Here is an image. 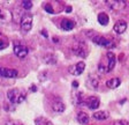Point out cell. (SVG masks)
<instances>
[{"label": "cell", "mask_w": 129, "mask_h": 125, "mask_svg": "<svg viewBox=\"0 0 129 125\" xmlns=\"http://www.w3.org/2000/svg\"><path fill=\"white\" fill-rule=\"evenodd\" d=\"M14 53H15L16 57L24 59L29 53V49L27 46L22 45V44H16V45H14Z\"/></svg>", "instance_id": "cell-6"}, {"label": "cell", "mask_w": 129, "mask_h": 125, "mask_svg": "<svg viewBox=\"0 0 129 125\" xmlns=\"http://www.w3.org/2000/svg\"><path fill=\"white\" fill-rule=\"evenodd\" d=\"M31 90H32V92H36V90H37V89H36V87L34 86V85L31 86Z\"/></svg>", "instance_id": "cell-28"}, {"label": "cell", "mask_w": 129, "mask_h": 125, "mask_svg": "<svg viewBox=\"0 0 129 125\" xmlns=\"http://www.w3.org/2000/svg\"><path fill=\"white\" fill-rule=\"evenodd\" d=\"M84 70H85L84 61H78V62H76L75 65L69 66V68H68L69 73L73 74V75H81L84 72Z\"/></svg>", "instance_id": "cell-5"}, {"label": "cell", "mask_w": 129, "mask_h": 125, "mask_svg": "<svg viewBox=\"0 0 129 125\" xmlns=\"http://www.w3.org/2000/svg\"><path fill=\"white\" fill-rule=\"evenodd\" d=\"M120 85H121L120 78H113V79L106 81V86H107L108 88H111V89H115V88H118Z\"/></svg>", "instance_id": "cell-15"}, {"label": "cell", "mask_w": 129, "mask_h": 125, "mask_svg": "<svg viewBox=\"0 0 129 125\" xmlns=\"http://www.w3.org/2000/svg\"><path fill=\"white\" fill-rule=\"evenodd\" d=\"M105 3L112 11L115 12L123 11L127 7V5H128V1H126V0H106Z\"/></svg>", "instance_id": "cell-3"}, {"label": "cell", "mask_w": 129, "mask_h": 125, "mask_svg": "<svg viewBox=\"0 0 129 125\" xmlns=\"http://www.w3.org/2000/svg\"><path fill=\"white\" fill-rule=\"evenodd\" d=\"M8 45V42H7V38L5 37V36L0 35V50L5 49V48H7Z\"/></svg>", "instance_id": "cell-21"}, {"label": "cell", "mask_w": 129, "mask_h": 125, "mask_svg": "<svg viewBox=\"0 0 129 125\" xmlns=\"http://www.w3.org/2000/svg\"><path fill=\"white\" fill-rule=\"evenodd\" d=\"M92 117H93L94 119H97V120H105V119H107L108 117H110V114H108V111H106V110H103V111L94 112V114L92 115Z\"/></svg>", "instance_id": "cell-14"}, {"label": "cell", "mask_w": 129, "mask_h": 125, "mask_svg": "<svg viewBox=\"0 0 129 125\" xmlns=\"http://www.w3.org/2000/svg\"><path fill=\"white\" fill-rule=\"evenodd\" d=\"M42 34H43L45 37H47V33H45V31H42Z\"/></svg>", "instance_id": "cell-29"}, {"label": "cell", "mask_w": 129, "mask_h": 125, "mask_svg": "<svg viewBox=\"0 0 129 125\" xmlns=\"http://www.w3.org/2000/svg\"><path fill=\"white\" fill-rule=\"evenodd\" d=\"M9 17H11V13H9V12L0 8V19L3 20V21H7Z\"/></svg>", "instance_id": "cell-19"}, {"label": "cell", "mask_w": 129, "mask_h": 125, "mask_svg": "<svg viewBox=\"0 0 129 125\" xmlns=\"http://www.w3.org/2000/svg\"><path fill=\"white\" fill-rule=\"evenodd\" d=\"M84 106H86L90 110H96V109L99 108L100 101H99V98L96 97V96H90V97H88L84 101Z\"/></svg>", "instance_id": "cell-8"}, {"label": "cell", "mask_w": 129, "mask_h": 125, "mask_svg": "<svg viewBox=\"0 0 129 125\" xmlns=\"http://www.w3.org/2000/svg\"><path fill=\"white\" fill-rule=\"evenodd\" d=\"M73 87H74V88H77L78 87V82L77 81H74V82H73Z\"/></svg>", "instance_id": "cell-26"}, {"label": "cell", "mask_w": 129, "mask_h": 125, "mask_svg": "<svg viewBox=\"0 0 129 125\" xmlns=\"http://www.w3.org/2000/svg\"><path fill=\"white\" fill-rule=\"evenodd\" d=\"M106 57H107V60H108V64L107 66H106V72H111L114 70V67H115V54L113 53L112 51H108L107 53H106Z\"/></svg>", "instance_id": "cell-10"}, {"label": "cell", "mask_w": 129, "mask_h": 125, "mask_svg": "<svg viewBox=\"0 0 129 125\" xmlns=\"http://www.w3.org/2000/svg\"><path fill=\"white\" fill-rule=\"evenodd\" d=\"M98 71H99V73H105V72H106V67H105L103 64H99V66H98Z\"/></svg>", "instance_id": "cell-25"}, {"label": "cell", "mask_w": 129, "mask_h": 125, "mask_svg": "<svg viewBox=\"0 0 129 125\" xmlns=\"http://www.w3.org/2000/svg\"><path fill=\"white\" fill-rule=\"evenodd\" d=\"M77 122L80 123V124H82V125H86L89 123V116H88V114L86 112H84V111H81V112H78L77 114Z\"/></svg>", "instance_id": "cell-16"}, {"label": "cell", "mask_w": 129, "mask_h": 125, "mask_svg": "<svg viewBox=\"0 0 129 125\" xmlns=\"http://www.w3.org/2000/svg\"><path fill=\"white\" fill-rule=\"evenodd\" d=\"M113 30L115 31L118 35H121V34H123L124 31L127 30V22L123 21V20H120V21H118L114 25V27H113Z\"/></svg>", "instance_id": "cell-11"}, {"label": "cell", "mask_w": 129, "mask_h": 125, "mask_svg": "<svg viewBox=\"0 0 129 125\" xmlns=\"http://www.w3.org/2000/svg\"><path fill=\"white\" fill-rule=\"evenodd\" d=\"M72 50H73V52H74V54H76V56H78V57H81V58H85L89 53L86 46L84 45L83 43H78L77 45H75Z\"/></svg>", "instance_id": "cell-7"}, {"label": "cell", "mask_w": 129, "mask_h": 125, "mask_svg": "<svg viewBox=\"0 0 129 125\" xmlns=\"http://www.w3.org/2000/svg\"><path fill=\"white\" fill-rule=\"evenodd\" d=\"M22 6H23L24 9H30L32 7V1H28V0H24L22 1Z\"/></svg>", "instance_id": "cell-22"}, {"label": "cell", "mask_w": 129, "mask_h": 125, "mask_svg": "<svg viewBox=\"0 0 129 125\" xmlns=\"http://www.w3.org/2000/svg\"><path fill=\"white\" fill-rule=\"evenodd\" d=\"M86 85H88L89 88H91V89H93V90H97L98 89V86H99V82H98V80H97L96 78L90 76L88 79V81H86Z\"/></svg>", "instance_id": "cell-17"}, {"label": "cell", "mask_w": 129, "mask_h": 125, "mask_svg": "<svg viewBox=\"0 0 129 125\" xmlns=\"http://www.w3.org/2000/svg\"><path fill=\"white\" fill-rule=\"evenodd\" d=\"M66 11H67V13H70V12H72V7H70V6L66 7Z\"/></svg>", "instance_id": "cell-27"}, {"label": "cell", "mask_w": 129, "mask_h": 125, "mask_svg": "<svg viewBox=\"0 0 129 125\" xmlns=\"http://www.w3.org/2000/svg\"><path fill=\"white\" fill-rule=\"evenodd\" d=\"M45 62H46V64H55V62H56V57L54 56V54H52V53L46 54Z\"/></svg>", "instance_id": "cell-20"}, {"label": "cell", "mask_w": 129, "mask_h": 125, "mask_svg": "<svg viewBox=\"0 0 129 125\" xmlns=\"http://www.w3.org/2000/svg\"><path fill=\"white\" fill-rule=\"evenodd\" d=\"M108 21H110V17H108V15L106 13H99L98 14V22H99V25L107 26Z\"/></svg>", "instance_id": "cell-18"}, {"label": "cell", "mask_w": 129, "mask_h": 125, "mask_svg": "<svg viewBox=\"0 0 129 125\" xmlns=\"http://www.w3.org/2000/svg\"><path fill=\"white\" fill-rule=\"evenodd\" d=\"M44 8H45V11L47 12V13H50V14H53L54 13V9L52 8V6L51 5H45V7H44Z\"/></svg>", "instance_id": "cell-24"}, {"label": "cell", "mask_w": 129, "mask_h": 125, "mask_svg": "<svg viewBox=\"0 0 129 125\" xmlns=\"http://www.w3.org/2000/svg\"><path fill=\"white\" fill-rule=\"evenodd\" d=\"M86 35L90 37V39H91L94 44H97V45H99V46L107 48V49H112V48H114V46H115V44H114V42H113V41L103 37V36L98 35V34H94V33H91V31H88V33H86Z\"/></svg>", "instance_id": "cell-2"}, {"label": "cell", "mask_w": 129, "mask_h": 125, "mask_svg": "<svg viewBox=\"0 0 129 125\" xmlns=\"http://www.w3.org/2000/svg\"><path fill=\"white\" fill-rule=\"evenodd\" d=\"M64 109H66V107H64V104L62 103L60 100H55L53 103H52V110H53L54 112L61 114V112L64 111Z\"/></svg>", "instance_id": "cell-12"}, {"label": "cell", "mask_w": 129, "mask_h": 125, "mask_svg": "<svg viewBox=\"0 0 129 125\" xmlns=\"http://www.w3.org/2000/svg\"><path fill=\"white\" fill-rule=\"evenodd\" d=\"M74 27H75V22L72 21V20L63 19L61 21V28L64 31H69V30H72Z\"/></svg>", "instance_id": "cell-13"}, {"label": "cell", "mask_w": 129, "mask_h": 125, "mask_svg": "<svg viewBox=\"0 0 129 125\" xmlns=\"http://www.w3.org/2000/svg\"><path fill=\"white\" fill-rule=\"evenodd\" d=\"M27 97V93L23 89H17V88H13L7 92V98L12 104L16 106V104L22 103Z\"/></svg>", "instance_id": "cell-1"}, {"label": "cell", "mask_w": 129, "mask_h": 125, "mask_svg": "<svg viewBox=\"0 0 129 125\" xmlns=\"http://www.w3.org/2000/svg\"><path fill=\"white\" fill-rule=\"evenodd\" d=\"M114 125H129V123L126 119H120V120L114 122Z\"/></svg>", "instance_id": "cell-23"}, {"label": "cell", "mask_w": 129, "mask_h": 125, "mask_svg": "<svg viewBox=\"0 0 129 125\" xmlns=\"http://www.w3.org/2000/svg\"><path fill=\"white\" fill-rule=\"evenodd\" d=\"M16 76H17V71L16 70L0 67V78H11V79H14Z\"/></svg>", "instance_id": "cell-9"}, {"label": "cell", "mask_w": 129, "mask_h": 125, "mask_svg": "<svg viewBox=\"0 0 129 125\" xmlns=\"http://www.w3.org/2000/svg\"><path fill=\"white\" fill-rule=\"evenodd\" d=\"M20 23H21L22 30H24V31H30L32 28V15L31 14L25 13L23 16L21 17Z\"/></svg>", "instance_id": "cell-4"}]
</instances>
